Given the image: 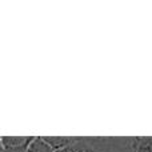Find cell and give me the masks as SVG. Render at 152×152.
Instances as JSON below:
<instances>
[{"instance_id":"6da1fadb","label":"cell","mask_w":152,"mask_h":152,"mask_svg":"<svg viewBox=\"0 0 152 152\" xmlns=\"http://www.w3.org/2000/svg\"><path fill=\"white\" fill-rule=\"evenodd\" d=\"M92 152H132L131 137H91Z\"/></svg>"},{"instance_id":"7a4b0ae2","label":"cell","mask_w":152,"mask_h":152,"mask_svg":"<svg viewBox=\"0 0 152 152\" xmlns=\"http://www.w3.org/2000/svg\"><path fill=\"white\" fill-rule=\"evenodd\" d=\"M36 136H0V152H26Z\"/></svg>"},{"instance_id":"3957f363","label":"cell","mask_w":152,"mask_h":152,"mask_svg":"<svg viewBox=\"0 0 152 152\" xmlns=\"http://www.w3.org/2000/svg\"><path fill=\"white\" fill-rule=\"evenodd\" d=\"M92 151H94V148H92L91 137H76L71 144L53 152H92Z\"/></svg>"},{"instance_id":"277c9868","label":"cell","mask_w":152,"mask_h":152,"mask_svg":"<svg viewBox=\"0 0 152 152\" xmlns=\"http://www.w3.org/2000/svg\"><path fill=\"white\" fill-rule=\"evenodd\" d=\"M42 139L52 148V151H58L71 144L76 136H42Z\"/></svg>"},{"instance_id":"5b68a950","label":"cell","mask_w":152,"mask_h":152,"mask_svg":"<svg viewBox=\"0 0 152 152\" xmlns=\"http://www.w3.org/2000/svg\"><path fill=\"white\" fill-rule=\"evenodd\" d=\"M132 152H152V136L131 137Z\"/></svg>"},{"instance_id":"8992f818","label":"cell","mask_w":152,"mask_h":152,"mask_svg":"<svg viewBox=\"0 0 152 152\" xmlns=\"http://www.w3.org/2000/svg\"><path fill=\"white\" fill-rule=\"evenodd\" d=\"M26 152H53L52 148L42 139V136L35 137V140L31 143L28 148H27Z\"/></svg>"},{"instance_id":"52a82bcc","label":"cell","mask_w":152,"mask_h":152,"mask_svg":"<svg viewBox=\"0 0 152 152\" xmlns=\"http://www.w3.org/2000/svg\"><path fill=\"white\" fill-rule=\"evenodd\" d=\"M0 150H1V142H0Z\"/></svg>"}]
</instances>
